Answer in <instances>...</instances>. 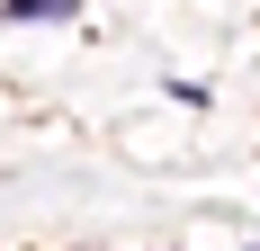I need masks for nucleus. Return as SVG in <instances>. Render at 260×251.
Segmentation results:
<instances>
[{
    "mask_svg": "<svg viewBox=\"0 0 260 251\" xmlns=\"http://www.w3.org/2000/svg\"><path fill=\"white\" fill-rule=\"evenodd\" d=\"M81 18V0H0V27H63Z\"/></svg>",
    "mask_w": 260,
    "mask_h": 251,
    "instance_id": "nucleus-1",
    "label": "nucleus"
}]
</instances>
